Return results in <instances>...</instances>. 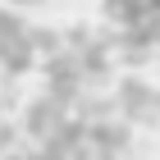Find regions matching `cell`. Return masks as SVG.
I'll use <instances>...</instances> for the list:
<instances>
[{"mask_svg": "<svg viewBox=\"0 0 160 160\" xmlns=\"http://www.w3.org/2000/svg\"><path fill=\"white\" fill-rule=\"evenodd\" d=\"M105 18L123 60L147 64L151 55H160V0H105Z\"/></svg>", "mask_w": 160, "mask_h": 160, "instance_id": "cell-1", "label": "cell"}, {"mask_svg": "<svg viewBox=\"0 0 160 160\" xmlns=\"http://www.w3.org/2000/svg\"><path fill=\"white\" fill-rule=\"evenodd\" d=\"M9 142H14V128H9V123H0V156H5V147H9Z\"/></svg>", "mask_w": 160, "mask_h": 160, "instance_id": "cell-2", "label": "cell"}, {"mask_svg": "<svg viewBox=\"0 0 160 160\" xmlns=\"http://www.w3.org/2000/svg\"><path fill=\"white\" fill-rule=\"evenodd\" d=\"M14 9H28V5H41V0H9Z\"/></svg>", "mask_w": 160, "mask_h": 160, "instance_id": "cell-3", "label": "cell"}, {"mask_svg": "<svg viewBox=\"0 0 160 160\" xmlns=\"http://www.w3.org/2000/svg\"><path fill=\"white\" fill-rule=\"evenodd\" d=\"M0 160H23V156H0Z\"/></svg>", "mask_w": 160, "mask_h": 160, "instance_id": "cell-4", "label": "cell"}]
</instances>
